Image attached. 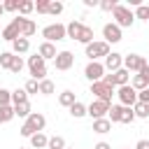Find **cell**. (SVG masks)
I'll return each instance as SVG.
<instances>
[{
    "instance_id": "obj_1",
    "label": "cell",
    "mask_w": 149,
    "mask_h": 149,
    "mask_svg": "<svg viewBox=\"0 0 149 149\" xmlns=\"http://www.w3.org/2000/svg\"><path fill=\"white\" fill-rule=\"evenodd\" d=\"M44 126H47V119H44V114H40V112H33V114H30V116L23 121V126H21V130H19V133H21L23 137H28V140H30L35 133H42V130H44Z\"/></svg>"
},
{
    "instance_id": "obj_2",
    "label": "cell",
    "mask_w": 149,
    "mask_h": 149,
    "mask_svg": "<svg viewBox=\"0 0 149 149\" xmlns=\"http://www.w3.org/2000/svg\"><path fill=\"white\" fill-rule=\"evenodd\" d=\"M112 16H114V23H116L119 28H130V26L135 23V14H133V9L126 7V5H116L114 12H112Z\"/></svg>"
},
{
    "instance_id": "obj_3",
    "label": "cell",
    "mask_w": 149,
    "mask_h": 149,
    "mask_svg": "<svg viewBox=\"0 0 149 149\" xmlns=\"http://www.w3.org/2000/svg\"><path fill=\"white\" fill-rule=\"evenodd\" d=\"M28 70H30V74H33V79L35 81H42V79H47V61L42 58V56H30L28 58Z\"/></svg>"
},
{
    "instance_id": "obj_4",
    "label": "cell",
    "mask_w": 149,
    "mask_h": 149,
    "mask_svg": "<svg viewBox=\"0 0 149 149\" xmlns=\"http://www.w3.org/2000/svg\"><path fill=\"white\" fill-rule=\"evenodd\" d=\"M42 37H44V42H61V40H65L68 35H65V26L63 23H49V26H44L42 28Z\"/></svg>"
},
{
    "instance_id": "obj_5",
    "label": "cell",
    "mask_w": 149,
    "mask_h": 149,
    "mask_svg": "<svg viewBox=\"0 0 149 149\" xmlns=\"http://www.w3.org/2000/svg\"><path fill=\"white\" fill-rule=\"evenodd\" d=\"M21 23H23V16L12 19V21L0 30V37H2V40H7V42H14L16 37H21Z\"/></svg>"
},
{
    "instance_id": "obj_6",
    "label": "cell",
    "mask_w": 149,
    "mask_h": 149,
    "mask_svg": "<svg viewBox=\"0 0 149 149\" xmlns=\"http://www.w3.org/2000/svg\"><path fill=\"white\" fill-rule=\"evenodd\" d=\"M109 54V44L105 42V40H100V42H91V44H86V58L88 61H98V58H105Z\"/></svg>"
},
{
    "instance_id": "obj_7",
    "label": "cell",
    "mask_w": 149,
    "mask_h": 149,
    "mask_svg": "<svg viewBox=\"0 0 149 149\" xmlns=\"http://www.w3.org/2000/svg\"><path fill=\"white\" fill-rule=\"evenodd\" d=\"M91 93L95 95V100H102V102H109V105H112L114 86H109V84H105V81H93V84H91Z\"/></svg>"
},
{
    "instance_id": "obj_8",
    "label": "cell",
    "mask_w": 149,
    "mask_h": 149,
    "mask_svg": "<svg viewBox=\"0 0 149 149\" xmlns=\"http://www.w3.org/2000/svg\"><path fill=\"white\" fill-rule=\"evenodd\" d=\"M84 77H86L91 84H93V81H102V77H105V65L98 63V61H88L86 68H84Z\"/></svg>"
},
{
    "instance_id": "obj_9",
    "label": "cell",
    "mask_w": 149,
    "mask_h": 149,
    "mask_svg": "<svg viewBox=\"0 0 149 149\" xmlns=\"http://www.w3.org/2000/svg\"><path fill=\"white\" fill-rule=\"evenodd\" d=\"M116 95H119V102H121L123 107H133V105L137 102V91H135L130 84H126V86H119Z\"/></svg>"
},
{
    "instance_id": "obj_10",
    "label": "cell",
    "mask_w": 149,
    "mask_h": 149,
    "mask_svg": "<svg viewBox=\"0 0 149 149\" xmlns=\"http://www.w3.org/2000/svg\"><path fill=\"white\" fill-rule=\"evenodd\" d=\"M144 65H147V61H144V56H140V54H128V56H123V68H126L130 74H133V72L137 74Z\"/></svg>"
},
{
    "instance_id": "obj_11",
    "label": "cell",
    "mask_w": 149,
    "mask_h": 149,
    "mask_svg": "<svg viewBox=\"0 0 149 149\" xmlns=\"http://www.w3.org/2000/svg\"><path fill=\"white\" fill-rule=\"evenodd\" d=\"M109 112V102H102V100H93L91 105H86V114L95 121V119H105Z\"/></svg>"
},
{
    "instance_id": "obj_12",
    "label": "cell",
    "mask_w": 149,
    "mask_h": 149,
    "mask_svg": "<svg viewBox=\"0 0 149 149\" xmlns=\"http://www.w3.org/2000/svg\"><path fill=\"white\" fill-rule=\"evenodd\" d=\"M54 65H56V70H61V72H65V70H70L72 65H74V56H72V51H58L56 54V58H54Z\"/></svg>"
},
{
    "instance_id": "obj_13",
    "label": "cell",
    "mask_w": 149,
    "mask_h": 149,
    "mask_svg": "<svg viewBox=\"0 0 149 149\" xmlns=\"http://www.w3.org/2000/svg\"><path fill=\"white\" fill-rule=\"evenodd\" d=\"M102 37H105L107 44H116V42H121V28L116 23H105L102 26Z\"/></svg>"
},
{
    "instance_id": "obj_14",
    "label": "cell",
    "mask_w": 149,
    "mask_h": 149,
    "mask_svg": "<svg viewBox=\"0 0 149 149\" xmlns=\"http://www.w3.org/2000/svg\"><path fill=\"white\" fill-rule=\"evenodd\" d=\"M105 70H109V72H116V70H121L123 68V56L121 54H116V51H109L107 56H105Z\"/></svg>"
},
{
    "instance_id": "obj_15",
    "label": "cell",
    "mask_w": 149,
    "mask_h": 149,
    "mask_svg": "<svg viewBox=\"0 0 149 149\" xmlns=\"http://www.w3.org/2000/svg\"><path fill=\"white\" fill-rule=\"evenodd\" d=\"M84 26H86V23H81V21H70V23L65 26V35H68L70 40H77V42H79L81 33H84Z\"/></svg>"
},
{
    "instance_id": "obj_16",
    "label": "cell",
    "mask_w": 149,
    "mask_h": 149,
    "mask_svg": "<svg viewBox=\"0 0 149 149\" xmlns=\"http://www.w3.org/2000/svg\"><path fill=\"white\" fill-rule=\"evenodd\" d=\"M56 54H58V51H56V47H54L51 42H42V44L37 47V56H42L44 61H54Z\"/></svg>"
},
{
    "instance_id": "obj_17",
    "label": "cell",
    "mask_w": 149,
    "mask_h": 149,
    "mask_svg": "<svg viewBox=\"0 0 149 149\" xmlns=\"http://www.w3.org/2000/svg\"><path fill=\"white\" fill-rule=\"evenodd\" d=\"M28 49H30V40H26V37H16V40L12 42V54H14V56L26 54Z\"/></svg>"
},
{
    "instance_id": "obj_18",
    "label": "cell",
    "mask_w": 149,
    "mask_h": 149,
    "mask_svg": "<svg viewBox=\"0 0 149 149\" xmlns=\"http://www.w3.org/2000/svg\"><path fill=\"white\" fill-rule=\"evenodd\" d=\"M35 30H37V26H35V21L33 19H26L23 16V23H21V37H30V35H35Z\"/></svg>"
},
{
    "instance_id": "obj_19",
    "label": "cell",
    "mask_w": 149,
    "mask_h": 149,
    "mask_svg": "<svg viewBox=\"0 0 149 149\" xmlns=\"http://www.w3.org/2000/svg\"><path fill=\"white\" fill-rule=\"evenodd\" d=\"M112 130V123H109V119L105 116V119H95L93 121V133H100V135H105V133H109Z\"/></svg>"
},
{
    "instance_id": "obj_20",
    "label": "cell",
    "mask_w": 149,
    "mask_h": 149,
    "mask_svg": "<svg viewBox=\"0 0 149 149\" xmlns=\"http://www.w3.org/2000/svg\"><path fill=\"white\" fill-rule=\"evenodd\" d=\"M58 102H61L63 107H68V109H70V107L77 102V98H74V93H72V91H63V93H58Z\"/></svg>"
},
{
    "instance_id": "obj_21",
    "label": "cell",
    "mask_w": 149,
    "mask_h": 149,
    "mask_svg": "<svg viewBox=\"0 0 149 149\" xmlns=\"http://www.w3.org/2000/svg\"><path fill=\"white\" fill-rule=\"evenodd\" d=\"M14 107V116H21V119H28L30 114H33V109H30V102H21V105H12Z\"/></svg>"
},
{
    "instance_id": "obj_22",
    "label": "cell",
    "mask_w": 149,
    "mask_h": 149,
    "mask_svg": "<svg viewBox=\"0 0 149 149\" xmlns=\"http://www.w3.org/2000/svg\"><path fill=\"white\" fill-rule=\"evenodd\" d=\"M121 112H123V105H109V112H107L109 123H119L121 121Z\"/></svg>"
},
{
    "instance_id": "obj_23",
    "label": "cell",
    "mask_w": 149,
    "mask_h": 149,
    "mask_svg": "<svg viewBox=\"0 0 149 149\" xmlns=\"http://www.w3.org/2000/svg\"><path fill=\"white\" fill-rule=\"evenodd\" d=\"M47 142H49V137H47L44 133H35V135L30 137V147H33V149H44Z\"/></svg>"
},
{
    "instance_id": "obj_24",
    "label": "cell",
    "mask_w": 149,
    "mask_h": 149,
    "mask_svg": "<svg viewBox=\"0 0 149 149\" xmlns=\"http://www.w3.org/2000/svg\"><path fill=\"white\" fill-rule=\"evenodd\" d=\"M130 86H133V88L140 93V91H144V88L149 86V81H147L142 74H133V77H130Z\"/></svg>"
},
{
    "instance_id": "obj_25",
    "label": "cell",
    "mask_w": 149,
    "mask_h": 149,
    "mask_svg": "<svg viewBox=\"0 0 149 149\" xmlns=\"http://www.w3.org/2000/svg\"><path fill=\"white\" fill-rule=\"evenodd\" d=\"M133 112H135V119H149V105L147 102H135Z\"/></svg>"
},
{
    "instance_id": "obj_26",
    "label": "cell",
    "mask_w": 149,
    "mask_h": 149,
    "mask_svg": "<svg viewBox=\"0 0 149 149\" xmlns=\"http://www.w3.org/2000/svg\"><path fill=\"white\" fill-rule=\"evenodd\" d=\"M70 114H72V119H81V116H86V105L77 100V102L70 107Z\"/></svg>"
},
{
    "instance_id": "obj_27",
    "label": "cell",
    "mask_w": 149,
    "mask_h": 149,
    "mask_svg": "<svg viewBox=\"0 0 149 149\" xmlns=\"http://www.w3.org/2000/svg\"><path fill=\"white\" fill-rule=\"evenodd\" d=\"M12 61H14V54L12 51H0V70H9L12 68Z\"/></svg>"
},
{
    "instance_id": "obj_28",
    "label": "cell",
    "mask_w": 149,
    "mask_h": 149,
    "mask_svg": "<svg viewBox=\"0 0 149 149\" xmlns=\"http://www.w3.org/2000/svg\"><path fill=\"white\" fill-rule=\"evenodd\" d=\"M12 119H14V107H12V105L0 107V123H9Z\"/></svg>"
},
{
    "instance_id": "obj_29",
    "label": "cell",
    "mask_w": 149,
    "mask_h": 149,
    "mask_svg": "<svg viewBox=\"0 0 149 149\" xmlns=\"http://www.w3.org/2000/svg\"><path fill=\"white\" fill-rule=\"evenodd\" d=\"M33 9H35V2L33 0H21L19 2V16H28Z\"/></svg>"
},
{
    "instance_id": "obj_30",
    "label": "cell",
    "mask_w": 149,
    "mask_h": 149,
    "mask_svg": "<svg viewBox=\"0 0 149 149\" xmlns=\"http://www.w3.org/2000/svg\"><path fill=\"white\" fill-rule=\"evenodd\" d=\"M21 102H28V93H26L23 88L12 91V105H21Z\"/></svg>"
},
{
    "instance_id": "obj_31",
    "label": "cell",
    "mask_w": 149,
    "mask_h": 149,
    "mask_svg": "<svg viewBox=\"0 0 149 149\" xmlns=\"http://www.w3.org/2000/svg\"><path fill=\"white\" fill-rule=\"evenodd\" d=\"M47 149H65V140H63L61 135H54V137H49Z\"/></svg>"
},
{
    "instance_id": "obj_32",
    "label": "cell",
    "mask_w": 149,
    "mask_h": 149,
    "mask_svg": "<svg viewBox=\"0 0 149 149\" xmlns=\"http://www.w3.org/2000/svg\"><path fill=\"white\" fill-rule=\"evenodd\" d=\"M135 19H140V21H149V5H140V7H135Z\"/></svg>"
},
{
    "instance_id": "obj_33",
    "label": "cell",
    "mask_w": 149,
    "mask_h": 149,
    "mask_svg": "<svg viewBox=\"0 0 149 149\" xmlns=\"http://www.w3.org/2000/svg\"><path fill=\"white\" fill-rule=\"evenodd\" d=\"M40 93L42 95H51L54 93V81L51 79H42L40 81Z\"/></svg>"
},
{
    "instance_id": "obj_34",
    "label": "cell",
    "mask_w": 149,
    "mask_h": 149,
    "mask_svg": "<svg viewBox=\"0 0 149 149\" xmlns=\"http://www.w3.org/2000/svg\"><path fill=\"white\" fill-rule=\"evenodd\" d=\"M135 121V112H133V107H123V112H121V121L119 123H133Z\"/></svg>"
},
{
    "instance_id": "obj_35",
    "label": "cell",
    "mask_w": 149,
    "mask_h": 149,
    "mask_svg": "<svg viewBox=\"0 0 149 149\" xmlns=\"http://www.w3.org/2000/svg\"><path fill=\"white\" fill-rule=\"evenodd\" d=\"M63 9H65L63 2H58V0H51V2H49V14H51V16H58Z\"/></svg>"
},
{
    "instance_id": "obj_36",
    "label": "cell",
    "mask_w": 149,
    "mask_h": 149,
    "mask_svg": "<svg viewBox=\"0 0 149 149\" xmlns=\"http://www.w3.org/2000/svg\"><path fill=\"white\" fill-rule=\"evenodd\" d=\"M23 91H26L28 95H33V93H40V81H35V79H28V81H26V86H23Z\"/></svg>"
},
{
    "instance_id": "obj_37",
    "label": "cell",
    "mask_w": 149,
    "mask_h": 149,
    "mask_svg": "<svg viewBox=\"0 0 149 149\" xmlns=\"http://www.w3.org/2000/svg\"><path fill=\"white\" fill-rule=\"evenodd\" d=\"M5 105H12V91L0 86V107H5Z\"/></svg>"
},
{
    "instance_id": "obj_38",
    "label": "cell",
    "mask_w": 149,
    "mask_h": 149,
    "mask_svg": "<svg viewBox=\"0 0 149 149\" xmlns=\"http://www.w3.org/2000/svg\"><path fill=\"white\" fill-rule=\"evenodd\" d=\"M116 5H119L116 0H100V2H98V7H100L102 12H114V7H116Z\"/></svg>"
},
{
    "instance_id": "obj_39",
    "label": "cell",
    "mask_w": 149,
    "mask_h": 149,
    "mask_svg": "<svg viewBox=\"0 0 149 149\" xmlns=\"http://www.w3.org/2000/svg\"><path fill=\"white\" fill-rule=\"evenodd\" d=\"M21 70H23V58H21V56H14V61H12V68H9V72L19 74Z\"/></svg>"
},
{
    "instance_id": "obj_40",
    "label": "cell",
    "mask_w": 149,
    "mask_h": 149,
    "mask_svg": "<svg viewBox=\"0 0 149 149\" xmlns=\"http://www.w3.org/2000/svg\"><path fill=\"white\" fill-rule=\"evenodd\" d=\"M49 2H51V0H37V2H35L37 14H49Z\"/></svg>"
},
{
    "instance_id": "obj_41",
    "label": "cell",
    "mask_w": 149,
    "mask_h": 149,
    "mask_svg": "<svg viewBox=\"0 0 149 149\" xmlns=\"http://www.w3.org/2000/svg\"><path fill=\"white\" fill-rule=\"evenodd\" d=\"M19 2L21 0H7V2H2V7H5V12H19Z\"/></svg>"
},
{
    "instance_id": "obj_42",
    "label": "cell",
    "mask_w": 149,
    "mask_h": 149,
    "mask_svg": "<svg viewBox=\"0 0 149 149\" xmlns=\"http://www.w3.org/2000/svg\"><path fill=\"white\" fill-rule=\"evenodd\" d=\"M137 102H147V105H149V86L137 93Z\"/></svg>"
},
{
    "instance_id": "obj_43",
    "label": "cell",
    "mask_w": 149,
    "mask_h": 149,
    "mask_svg": "<svg viewBox=\"0 0 149 149\" xmlns=\"http://www.w3.org/2000/svg\"><path fill=\"white\" fill-rule=\"evenodd\" d=\"M135 149H149V140H140V142L135 144Z\"/></svg>"
},
{
    "instance_id": "obj_44",
    "label": "cell",
    "mask_w": 149,
    "mask_h": 149,
    "mask_svg": "<svg viewBox=\"0 0 149 149\" xmlns=\"http://www.w3.org/2000/svg\"><path fill=\"white\" fill-rule=\"evenodd\" d=\"M137 74H142V77H144V79L149 81V65H144V68H142V70H140Z\"/></svg>"
},
{
    "instance_id": "obj_45",
    "label": "cell",
    "mask_w": 149,
    "mask_h": 149,
    "mask_svg": "<svg viewBox=\"0 0 149 149\" xmlns=\"http://www.w3.org/2000/svg\"><path fill=\"white\" fill-rule=\"evenodd\" d=\"M93 149H112V144H109V142H98Z\"/></svg>"
},
{
    "instance_id": "obj_46",
    "label": "cell",
    "mask_w": 149,
    "mask_h": 149,
    "mask_svg": "<svg viewBox=\"0 0 149 149\" xmlns=\"http://www.w3.org/2000/svg\"><path fill=\"white\" fill-rule=\"evenodd\" d=\"M86 7H98V0H84Z\"/></svg>"
},
{
    "instance_id": "obj_47",
    "label": "cell",
    "mask_w": 149,
    "mask_h": 149,
    "mask_svg": "<svg viewBox=\"0 0 149 149\" xmlns=\"http://www.w3.org/2000/svg\"><path fill=\"white\" fill-rule=\"evenodd\" d=\"M2 14H5V7H2V2H0V16H2Z\"/></svg>"
},
{
    "instance_id": "obj_48",
    "label": "cell",
    "mask_w": 149,
    "mask_h": 149,
    "mask_svg": "<svg viewBox=\"0 0 149 149\" xmlns=\"http://www.w3.org/2000/svg\"><path fill=\"white\" fill-rule=\"evenodd\" d=\"M19 149H26V147H19Z\"/></svg>"
},
{
    "instance_id": "obj_49",
    "label": "cell",
    "mask_w": 149,
    "mask_h": 149,
    "mask_svg": "<svg viewBox=\"0 0 149 149\" xmlns=\"http://www.w3.org/2000/svg\"><path fill=\"white\" fill-rule=\"evenodd\" d=\"M65 149H70V147H65Z\"/></svg>"
}]
</instances>
